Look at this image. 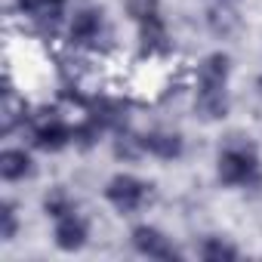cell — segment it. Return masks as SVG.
I'll list each match as a JSON object with an SVG mask.
<instances>
[{"label":"cell","instance_id":"obj_13","mask_svg":"<svg viewBox=\"0 0 262 262\" xmlns=\"http://www.w3.org/2000/svg\"><path fill=\"white\" fill-rule=\"evenodd\" d=\"M77 207H74V198L68 194V188H62V185H56V188H50L47 194H43V213L56 222V219H62V216H68V213H74Z\"/></svg>","mask_w":262,"mask_h":262},{"label":"cell","instance_id":"obj_10","mask_svg":"<svg viewBox=\"0 0 262 262\" xmlns=\"http://www.w3.org/2000/svg\"><path fill=\"white\" fill-rule=\"evenodd\" d=\"M231 102H228V86L225 90H207V86H198L194 93V114L207 123H216L228 114Z\"/></svg>","mask_w":262,"mask_h":262},{"label":"cell","instance_id":"obj_6","mask_svg":"<svg viewBox=\"0 0 262 262\" xmlns=\"http://www.w3.org/2000/svg\"><path fill=\"white\" fill-rule=\"evenodd\" d=\"M53 241H56V247H59L62 253H77V250H83L86 241H90V222L74 210V213L56 219Z\"/></svg>","mask_w":262,"mask_h":262},{"label":"cell","instance_id":"obj_17","mask_svg":"<svg viewBox=\"0 0 262 262\" xmlns=\"http://www.w3.org/2000/svg\"><path fill=\"white\" fill-rule=\"evenodd\" d=\"M19 234V207L13 201L0 204V241H13Z\"/></svg>","mask_w":262,"mask_h":262},{"label":"cell","instance_id":"obj_20","mask_svg":"<svg viewBox=\"0 0 262 262\" xmlns=\"http://www.w3.org/2000/svg\"><path fill=\"white\" fill-rule=\"evenodd\" d=\"M256 86H259V93H262V77H259V80H256Z\"/></svg>","mask_w":262,"mask_h":262},{"label":"cell","instance_id":"obj_15","mask_svg":"<svg viewBox=\"0 0 262 262\" xmlns=\"http://www.w3.org/2000/svg\"><path fill=\"white\" fill-rule=\"evenodd\" d=\"M201 259L204 262H231V259H237L241 253H237V247L234 244H228L225 237H204V244H201Z\"/></svg>","mask_w":262,"mask_h":262},{"label":"cell","instance_id":"obj_5","mask_svg":"<svg viewBox=\"0 0 262 262\" xmlns=\"http://www.w3.org/2000/svg\"><path fill=\"white\" fill-rule=\"evenodd\" d=\"M129 244H133V250L145 259H176L179 250L173 247V241L158 228V225H136L133 231H129Z\"/></svg>","mask_w":262,"mask_h":262},{"label":"cell","instance_id":"obj_8","mask_svg":"<svg viewBox=\"0 0 262 262\" xmlns=\"http://www.w3.org/2000/svg\"><path fill=\"white\" fill-rule=\"evenodd\" d=\"M139 50L142 56L148 59H158V56H167L173 50V40H170V31L164 25L161 16L148 19V22H139Z\"/></svg>","mask_w":262,"mask_h":262},{"label":"cell","instance_id":"obj_18","mask_svg":"<svg viewBox=\"0 0 262 262\" xmlns=\"http://www.w3.org/2000/svg\"><path fill=\"white\" fill-rule=\"evenodd\" d=\"M65 0H16V7L25 13V16H37L43 7H62Z\"/></svg>","mask_w":262,"mask_h":262},{"label":"cell","instance_id":"obj_1","mask_svg":"<svg viewBox=\"0 0 262 262\" xmlns=\"http://www.w3.org/2000/svg\"><path fill=\"white\" fill-rule=\"evenodd\" d=\"M216 176L228 188H256L262 185V164H259V148L250 142V136L231 133L219 145L216 155Z\"/></svg>","mask_w":262,"mask_h":262},{"label":"cell","instance_id":"obj_16","mask_svg":"<svg viewBox=\"0 0 262 262\" xmlns=\"http://www.w3.org/2000/svg\"><path fill=\"white\" fill-rule=\"evenodd\" d=\"M123 10L139 25V22H148V19L161 16V0H123Z\"/></svg>","mask_w":262,"mask_h":262},{"label":"cell","instance_id":"obj_9","mask_svg":"<svg viewBox=\"0 0 262 262\" xmlns=\"http://www.w3.org/2000/svg\"><path fill=\"white\" fill-rule=\"evenodd\" d=\"M228 77H231V59L228 53H210L198 62V86H207V90H225L228 86Z\"/></svg>","mask_w":262,"mask_h":262},{"label":"cell","instance_id":"obj_19","mask_svg":"<svg viewBox=\"0 0 262 262\" xmlns=\"http://www.w3.org/2000/svg\"><path fill=\"white\" fill-rule=\"evenodd\" d=\"M216 4H228V7H234V4H237V0H216Z\"/></svg>","mask_w":262,"mask_h":262},{"label":"cell","instance_id":"obj_3","mask_svg":"<svg viewBox=\"0 0 262 262\" xmlns=\"http://www.w3.org/2000/svg\"><path fill=\"white\" fill-rule=\"evenodd\" d=\"M105 37H111V28L99 7H83L68 22V43L74 50H99Z\"/></svg>","mask_w":262,"mask_h":262},{"label":"cell","instance_id":"obj_12","mask_svg":"<svg viewBox=\"0 0 262 262\" xmlns=\"http://www.w3.org/2000/svg\"><path fill=\"white\" fill-rule=\"evenodd\" d=\"M207 28H210V34L213 37H231L237 28H241V16L234 13V7H228V4H213L210 10H207Z\"/></svg>","mask_w":262,"mask_h":262},{"label":"cell","instance_id":"obj_7","mask_svg":"<svg viewBox=\"0 0 262 262\" xmlns=\"http://www.w3.org/2000/svg\"><path fill=\"white\" fill-rule=\"evenodd\" d=\"M142 142H145V155L158 161H179L185 155V139L173 129H148V133H142Z\"/></svg>","mask_w":262,"mask_h":262},{"label":"cell","instance_id":"obj_4","mask_svg":"<svg viewBox=\"0 0 262 262\" xmlns=\"http://www.w3.org/2000/svg\"><path fill=\"white\" fill-rule=\"evenodd\" d=\"M31 142L40 151L56 155V151H62V148H68L74 142V126L59 114H43V117H37L31 123Z\"/></svg>","mask_w":262,"mask_h":262},{"label":"cell","instance_id":"obj_14","mask_svg":"<svg viewBox=\"0 0 262 262\" xmlns=\"http://www.w3.org/2000/svg\"><path fill=\"white\" fill-rule=\"evenodd\" d=\"M142 155H145L142 136L129 133V129H117V133H114V158H120V161H139Z\"/></svg>","mask_w":262,"mask_h":262},{"label":"cell","instance_id":"obj_2","mask_svg":"<svg viewBox=\"0 0 262 262\" xmlns=\"http://www.w3.org/2000/svg\"><path fill=\"white\" fill-rule=\"evenodd\" d=\"M105 201H108L117 213H123V216L139 213V210L151 201V185L142 182V179L133 176V173H117V176H111V179L105 182Z\"/></svg>","mask_w":262,"mask_h":262},{"label":"cell","instance_id":"obj_11","mask_svg":"<svg viewBox=\"0 0 262 262\" xmlns=\"http://www.w3.org/2000/svg\"><path fill=\"white\" fill-rule=\"evenodd\" d=\"M34 173V161L25 148H4L0 151V176L4 182H19Z\"/></svg>","mask_w":262,"mask_h":262}]
</instances>
